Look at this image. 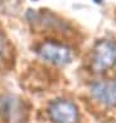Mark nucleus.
<instances>
[{
    "label": "nucleus",
    "mask_w": 116,
    "mask_h": 123,
    "mask_svg": "<svg viewBox=\"0 0 116 123\" xmlns=\"http://www.w3.org/2000/svg\"><path fill=\"white\" fill-rule=\"evenodd\" d=\"M38 53L44 60L51 62V63L57 65L68 64L73 59V53L69 48L53 42L43 43L38 49Z\"/></svg>",
    "instance_id": "nucleus-2"
},
{
    "label": "nucleus",
    "mask_w": 116,
    "mask_h": 123,
    "mask_svg": "<svg viewBox=\"0 0 116 123\" xmlns=\"http://www.w3.org/2000/svg\"><path fill=\"white\" fill-rule=\"evenodd\" d=\"M0 49H1V39H0Z\"/></svg>",
    "instance_id": "nucleus-6"
},
{
    "label": "nucleus",
    "mask_w": 116,
    "mask_h": 123,
    "mask_svg": "<svg viewBox=\"0 0 116 123\" xmlns=\"http://www.w3.org/2000/svg\"><path fill=\"white\" fill-rule=\"evenodd\" d=\"M91 93L95 99L107 107L116 105V79H106L93 83Z\"/></svg>",
    "instance_id": "nucleus-4"
},
{
    "label": "nucleus",
    "mask_w": 116,
    "mask_h": 123,
    "mask_svg": "<svg viewBox=\"0 0 116 123\" xmlns=\"http://www.w3.org/2000/svg\"><path fill=\"white\" fill-rule=\"evenodd\" d=\"M116 63V44L110 40H101L96 44L92 57V68L96 72H105Z\"/></svg>",
    "instance_id": "nucleus-1"
},
{
    "label": "nucleus",
    "mask_w": 116,
    "mask_h": 123,
    "mask_svg": "<svg viewBox=\"0 0 116 123\" xmlns=\"http://www.w3.org/2000/svg\"><path fill=\"white\" fill-rule=\"evenodd\" d=\"M49 117L54 123H76L78 121V111L72 102L58 99L49 107Z\"/></svg>",
    "instance_id": "nucleus-3"
},
{
    "label": "nucleus",
    "mask_w": 116,
    "mask_h": 123,
    "mask_svg": "<svg viewBox=\"0 0 116 123\" xmlns=\"http://www.w3.org/2000/svg\"><path fill=\"white\" fill-rule=\"evenodd\" d=\"M93 1H95L96 4H101V3H102V0H93Z\"/></svg>",
    "instance_id": "nucleus-5"
}]
</instances>
